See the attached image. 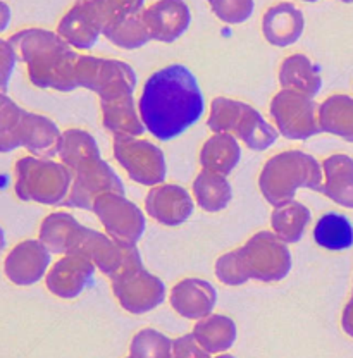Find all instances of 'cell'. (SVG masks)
<instances>
[{
	"label": "cell",
	"instance_id": "obj_45",
	"mask_svg": "<svg viewBox=\"0 0 353 358\" xmlns=\"http://www.w3.org/2000/svg\"><path fill=\"white\" fill-rule=\"evenodd\" d=\"M305 2H315V0H305Z\"/></svg>",
	"mask_w": 353,
	"mask_h": 358
},
{
	"label": "cell",
	"instance_id": "obj_27",
	"mask_svg": "<svg viewBox=\"0 0 353 358\" xmlns=\"http://www.w3.org/2000/svg\"><path fill=\"white\" fill-rule=\"evenodd\" d=\"M321 131L336 134L353 141V99L348 95H333L319 106Z\"/></svg>",
	"mask_w": 353,
	"mask_h": 358
},
{
	"label": "cell",
	"instance_id": "obj_12",
	"mask_svg": "<svg viewBox=\"0 0 353 358\" xmlns=\"http://www.w3.org/2000/svg\"><path fill=\"white\" fill-rule=\"evenodd\" d=\"M114 157L133 181L154 186L164 181L166 159L159 147L133 136H114Z\"/></svg>",
	"mask_w": 353,
	"mask_h": 358
},
{
	"label": "cell",
	"instance_id": "obj_24",
	"mask_svg": "<svg viewBox=\"0 0 353 358\" xmlns=\"http://www.w3.org/2000/svg\"><path fill=\"white\" fill-rule=\"evenodd\" d=\"M241 150L231 133H215L203 145L200 152V164L203 171L228 176L238 166Z\"/></svg>",
	"mask_w": 353,
	"mask_h": 358
},
{
	"label": "cell",
	"instance_id": "obj_13",
	"mask_svg": "<svg viewBox=\"0 0 353 358\" xmlns=\"http://www.w3.org/2000/svg\"><path fill=\"white\" fill-rule=\"evenodd\" d=\"M94 212L107 233L121 246H135L145 231L143 212L124 195L103 193L95 200Z\"/></svg>",
	"mask_w": 353,
	"mask_h": 358
},
{
	"label": "cell",
	"instance_id": "obj_20",
	"mask_svg": "<svg viewBox=\"0 0 353 358\" xmlns=\"http://www.w3.org/2000/svg\"><path fill=\"white\" fill-rule=\"evenodd\" d=\"M215 289L202 279H183L171 293V305L187 319H206L215 305Z\"/></svg>",
	"mask_w": 353,
	"mask_h": 358
},
{
	"label": "cell",
	"instance_id": "obj_3",
	"mask_svg": "<svg viewBox=\"0 0 353 358\" xmlns=\"http://www.w3.org/2000/svg\"><path fill=\"white\" fill-rule=\"evenodd\" d=\"M291 268V253L271 231H260L241 248L215 262V275L228 286H240L248 279L262 282L281 281Z\"/></svg>",
	"mask_w": 353,
	"mask_h": 358
},
{
	"label": "cell",
	"instance_id": "obj_30",
	"mask_svg": "<svg viewBox=\"0 0 353 358\" xmlns=\"http://www.w3.org/2000/svg\"><path fill=\"white\" fill-rule=\"evenodd\" d=\"M193 195L196 203L207 212H219L229 205L233 199L231 185L222 174L202 171L193 182Z\"/></svg>",
	"mask_w": 353,
	"mask_h": 358
},
{
	"label": "cell",
	"instance_id": "obj_2",
	"mask_svg": "<svg viewBox=\"0 0 353 358\" xmlns=\"http://www.w3.org/2000/svg\"><path fill=\"white\" fill-rule=\"evenodd\" d=\"M17 61L28 67V76L35 87L73 92L78 88L76 64L80 55L57 33L28 28L9 38Z\"/></svg>",
	"mask_w": 353,
	"mask_h": 358
},
{
	"label": "cell",
	"instance_id": "obj_44",
	"mask_svg": "<svg viewBox=\"0 0 353 358\" xmlns=\"http://www.w3.org/2000/svg\"><path fill=\"white\" fill-rule=\"evenodd\" d=\"M217 358H235V357H231V355H221V357H217Z\"/></svg>",
	"mask_w": 353,
	"mask_h": 358
},
{
	"label": "cell",
	"instance_id": "obj_43",
	"mask_svg": "<svg viewBox=\"0 0 353 358\" xmlns=\"http://www.w3.org/2000/svg\"><path fill=\"white\" fill-rule=\"evenodd\" d=\"M340 2H345V3H353V0H340Z\"/></svg>",
	"mask_w": 353,
	"mask_h": 358
},
{
	"label": "cell",
	"instance_id": "obj_41",
	"mask_svg": "<svg viewBox=\"0 0 353 358\" xmlns=\"http://www.w3.org/2000/svg\"><path fill=\"white\" fill-rule=\"evenodd\" d=\"M10 22V7L3 0H0V33L7 29Z\"/></svg>",
	"mask_w": 353,
	"mask_h": 358
},
{
	"label": "cell",
	"instance_id": "obj_1",
	"mask_svg": "<svg viewBox=\"0 0 353 358\" xmlns=\"http://www.w3.org/2000/svg\"><path fill=\"white\" fill-rule=\"evenodd\" d=\"M140 119L157 140L180 136L203 112V96L188 67L171 64L152 74L140 96Z\"/></svg>",
	"mask_w": 353,
	"mask_h": 358
},
{
	"label": "cell",
	"instance_id": "obj_33",
	"mask_svg": "<svg viewBox=\"0 0 353 358\" xmlns=\"http://www.w3.org/2000/svg\"><path fill=\"white\" fill-rule=\"evenodd\" d=\"M59 157H61L62 164L69 167L71 173H74L88 159L100 157V150L95 138L90 133L81 131V129H69L61 136Z\"/></svg>",
	"mask_w": 353,
	"mask_h": 358
},
{
	"label": "cell",
	"instance_id": "obj_18",
	"mask_svg": "<svg viewBox=\"0 0 353 358\" xmlns=\"http://www.w3.org/2000/svg\"><path fill=\"white\" fill-rule=\"evenodd\" d=\"M148 215L164 226H180L193 212V201L185 188L176 185L155 186L145 199Z\"/></svg>",
	"mask_w": 353,
	"mask_h": 358
},
{
	"label": "cell",
	"instance_id": "obj_38",
	"mask_svg": "<svg viewBox=\"0 0 353 358\" xmlns=\"http://www.w3.org/2000/svg\"><path fill=\"white\" fill-rule=\"evenodd\" d=\"M173 358H210L209 353L195 341L193 334H187L173 343Z\"/></svg>",
	"mask_w": 353,
	"mask_h": 358
},
{
	"label": "cell",
	"instance_id": "obj_23",
	"mask_svg": "<svg viewBox=\"0 0 353 358\" xmlns=\"http://www.w3.org/2000/svg\"><path fill=\"white\" fill-rule=\"evenodd\" d=\"M280 83L284 90L303 93L307 96H315L322 87L319 67L307 55L295 54L284 59L280 71Z\"/></svg>",
	"mask_w": 353,
	"mask_h": 358
},
{
	"label": "cell",
	"instance_id": "obj_35",
	"mask_svg": "<svg viewBox=\"0 0 353 358\" xmlns=\"http://www.w3.org/2000/svg\"><path fill=\"white\" fill-rule=\"evenodd\" d=\"M173 343L155 329H143L133 338L129 358H173Z\"/></svg>",
	"mask_w": 353,
	"mask_h": 358
},
{
	"label": "cell",
	"instance_id": "obj_29",
	"mask_svg": "<svg viewBox=\"0 0 353 358\" xmlns=\"http://www.w3.org/2000/svg\"><path fill=\"white\" fill-rule=\"evenodd\" d=\"M103 126L114 133V136H140L145 131L141 119L136 117L135 100L133 95H124L121 99L102 102Z\"/></svg>",
	"mask_w": 353,
	"mask_h": 358
},
{
	"label": "cell",
	"instance_id": "obj_17",
	"mask_svg": "<svg viewBox=\"0 0 353 358\" xmlns=\"http://www.w3.org/2000/svg\"><path fill=\"white\" fill-rule=\"evenodd\" d=\"M94 272V262L87 257L66 253L47 274V288L55 296L71 300L90 285Z\"/></svg>",
	"mask_w": 353,
	"mask_h": 358
},
{
	"label": "cell",
	"instance_id": "obj_34",
	"mask_svg": "<svg viewBox=\"0 0 353 358\" xmlns=\"http://www.w3.org/2000/svg\"><path fill=\"white\" fill-rule=\"evenodd\" d=\"M26 110L21 109L7 93H0V154L21 147V126Z\"/></svg>",
	"mask_w": 353,
	"mask_h": 358
},
{
	"label": "cell",
	"instance_id": "obj_28",
	"mask_svg": "<svg viewBox=\"0 0 353 358\" xmlns=\"http://www.w3.org/2000/svg\"><path fill=\"white\" fill-rule=\"evenodd\" d=\"M310 222V210L295 200L278 205L271 214V226L282 243H296Z\"/></svg>",
	"mask_w": 353,
	"mask_h": 358
},
{
	"label": "cell",
	"instance_id": "obj_19",
	"mask_svg": "<svg viewBox=\"0 0 353 358\" xmlns=\"http://www.w3.org/2000/svg\"><path fill=\"white\" fill-rule=\"evenodd\" d=\"M305 28L303 13L291 2H281L269 7L264 14L262 31L266 40L276 47H288L302 36Z\"/></svg>",
	"mask_w": 353,
	"mask_h": 358
},
{
	"label": "cell",
	"instance_id": "obj_11",
	"mask_svg": "<svg viewBox=\"0 0 353 358\" xmlns=\"http://www.w3.org/2000/svg\"><path fill=\"white\" fill-rule=\"evenodd\" d=\"M103 193L124 195V185L106 160L88 159L73 173L71 192L62 205L94 210L95 200Z\"/></svg>",
	"mask_w": 353,
	"mask_h": 358
},
{
	"label": "cell",
	"instance_id": "obj_32",
	"mask_svg": "<svg viewBox=\"0 0 353 358\" xmlns=\"http://www.w3.org/2000/svg\"><path fill=\"white\" fill-rule=\"evenodd\" d=\"M315 243L326 250H347L353 245V226L345 215L328 212L314 227Z\"/></svg>",
	"mask_w": 353,
	"mask_h": 358
},
{
	"label": "cell",
	"instance_id": "obj_22",
	"mask_svg": "<svg viewBox=\"0 0 353 358\" xmlns=\"http://www.w3.org/2000/svg\"><path fill=\"white\" fill-rule=\"evenodd\" d=\"M326 182L321 193L343 207L353 208V159L348 155H331L324 160Z\"/></svg>",
	"mask_w": 353,
	"mask_h": 358
},
{
	"label": "cell",
	"instance_id": "obj_14",
	"mask_svg": "<svg viewBox=\"0 0 353 358\" xmlns=\"http://www.w3.org/2000/svg\"><path fill=\"white\" fill-rule=\"evenodd\" d=\"M124 252L126 246L116 243L110 236L80 226L74 233L68 253L87 257L99 271H102L103 274L110 278V275L116 274L124 262Z\"/></svg>",
	"mask_w": 353,
	"mask_h": 358
},
{
	"label": "cell",
	"instance_id": "obj_7",
	"mask_svg": "<svg viewBox=\"0 0 353 358\" xmlns=\"http://www.w3.org/2000/svg\"><path fill=\"white\" fill-rule=\"evenodd\" d=\"M110 279L114 294L128 312L145 313L164 301V285L143 267L136 246H126L124 262Z\"/></svg>",
	"mask_w": 353,
	"mask_h": 358
},
{
	"label": "cell",
	"instance_id": "obj_40",
	"mask_svg": "<svg viewBox=\"0 0 353 358\" xmlns=\"http://www.w3.org/2000/svg\"><path fill=\"white\" fill-rule=\"evenodd\" d=\"M341 324H343V329L353 338V296H352V300L348 301L347 307H345Z\"/></svg>",
	"mask_w": 353,
	"mask_h": 358
},
{
	"label": "cell",
	"instance_id": "obj_39",
	"mask_svg": "<svg viewBox=\"0 0 353 358\" xmlns=\"http://www.w3.org/2000/svg\"><path fill=\"white\" fill-rule=\"evenodd\" d=\"M143 2L145 0H109L110 7L121 14L140 13L143 10Z\"/></svg>",
	"mask_w": 353,
	"mask_h": 358
},
{
	"label": "cell",
	"instance_id": "obj_37",
	"mask_svg": "<svg viewBox=\"0 0 353 358\" xmlns=\"http://www.w3.org/2000/svg\"><path fill=\"white\" fill-rule=\"evenodd\" d=\"M17 54L9 40L0 38V93H6L10 76L16 67Z\"/></svg>",
	"mask_w": 353,
	"mask_h": 358
},
{
	"label": "cell",
	"instance_id": "obj_6",
	"mask_svg": "<svg viewBox=\"0 0 353 358\" xmlns=\"http://www.w3.org/2000/svg\"><path fill=\"white\" fill-rule=\"evenodd\" d=\"M207 126L215 133H235L252 150H266L280 136L259 110L248 103L217 96L212 100Z\"/></svg>",
	"mask_w": 353,
	"mask_h": 358
},
{
	"label": "cell",
	"instance_id": "obj_42",
	"mask_svg": "<svg viewBox=\"0 0 353 358\" xmlns=\"http://www.w3.org/2000/svg\"><path fill=\"white\" fill-rule=\"evenodd\" d=\"M3 246H6V234H3V229L0 227V252H2Z\"/></svg>",
	"mask_w": 353,
	"mask_h": 358
},
{
	"label": "cell",
	"instance_id": "obj_16",
	"mask_svg": "<svg viewBox=\"0 0 353 358\" xmlns=\"http://www.w3.org/2000/svg\"><path fill=\"white\" fill-rule=\"evenodd\" d=\"M143 21L152 40L171 43L187 31L192 13L185 0H157L143 9Z\"/></svg>",
	"mask_w": 353,
	"mask_h": 358
},
{
	"label": "cell",
	"instance_id": "obj_4",
	"mask_svg": "<svg viewBox=\"0 0 353 358\" xmlns=\"http://www.w3.org/2000/svg\"><path fill=\"white\" fill-rule=\"evenodd\" d=\"M262 195L273 207L293 200L296 189L308 188L321 192V166L312 155L300 150H288L271 157L259 178Z\"/></svg>",
	"mask_w": 353,
	"mask_h": 358
},
{
	"label": "cell",
	"instance_id": "obj_8",
	"mask_svg": "<svg viewBox=\"0 0 353 358\" xmlns=\"http://www.w3.org/2000/svg\"><path fill=\"white\" fill-rule=\"evenodd\" d=\"M78 87L99 93L102 102L133 95L136 76L126 62L80 55L76 64Z\"/></svg>",
	"mask_w": 353,
	"mask_h": 358
},
{
	"label": "cell",
	"instance_id": "obj_25",
	"mask_svg": "<svg viewBox=\"0 0 353 358\" xmlns=\"http://www.w3.org/2000/svg\"><path fill=\"white\" fill-rule=\"evenodd\" d=\"M103 36L126 50H135L152 40L143 21V10L128 14L117 13L103 29Z\"/></svg>",
	"mask_w": 353,
	"mask_h": 358
},
{
	"label": "cell",
	"instance_id": "obj_36",
	"mask_svg": "<svg viewBox=\"0 0 353 358\" xmlns=\"http://www.w3.org/2000/svg\"><path fill=\"white\" fill-rule=\"evenodd\" d=\"M212 13L222 22L240 24L254 13V0H207Z\"/></svg>",
	"mask_w": 353,
	"mask_h": 358
},
{
	"label": "cell",
	"instance_id": "obj_5",
	"mask_svg": "<svg viewBox=\"0 0 353 358\" xmlns=\"http://www.w3.org/2000/svg\"><path fill=\"white\" fill-rule=\"evenodd\" d=\"M73 185V173L64 164L38 157H23L16 164V195L24 201L62 205Z\"/></svg>",
	"mask_w": 353,
	"mask_h": 358
},
{
	"label": "cell",
	"instance_id": "obj_31",
	"mask_svg": "<svg viewBox=\"0 0 353 358\" xmlns=\"http://www.w3.org/2000/svg\"><path fill=\"white\" fill-rule=\"evenodd\" d=\"M80 226L81 224L66 212L47 215L40 226V243L50 253H68L74 233Z\"/></svg>",
	"mask_w": 353,
	"mask_h": 358
},
{
	"label": "cell",
	"instance_id": "obj_10",
	"mask_svg": "<svg viewBox=\"0 0 353 358\" xmlns=\"http://www.w3.org/2000/svg\"><path fill=\"white\" fill-rule=\"evenodd\" d=\"M271 115L288 140H307L321 133L317 103L303 93L282 90L271 102Z\"/></svg>",
	"mask_w": 353,
	"mask_h": 358
},
{
	"label": "cell",
	"instance_id": "obj_26",
	"mask_svg": "<svg viewBox=\"0 0 353 358\" xmlns=\"http://www.w3.org/2000/svg\"><path fill=\"white\" fill-rule=\"evenodd\" d=\"M193 338L207 353L226 352L236 339V324L226 315H207L196 322Z\"/></svg>",
	"mask_w": 353,
	"mask_h": 358
},
{
	"label": "cell",
	"instance_id": "obj_9",
	"mask_svg": "<svg viewBox=\"0 0 353 358\" xmlns=\"http://www.w3.org/2000/svg\"><path fill=\"white\" fill-rule=\"evenodd\" d=\"M109 0H78L57 26V35L73 48H92L116 16Z\"/></svg>",
	"mask_w": 353,
	"mask_h": 358
},
{
	"label": "cell",
	"instance_id": "obj_21",
	"mask_svg": "<svg viewBox=\"0 0 353 358\" xmlns=\"http://www.w3.org/2000/svg\"><path fill=\"white\" fill-rule=\"evenodd\" d=\"M62 133L54 121L40 114L26 112L21 126V147H24L33 157L50 159L59 154Z\"/></svg>",
	"mask_w": 353,
	"mask_h": 358
},
{
	"label": "cell",
	"instance_id": "obj_15",
	"mask_svg": "<svg viewBox=\"0 0 353 358\" xmlns=\"http://www.w3.org/2000/svg\"><path fill=\"white\" fill-rule=\"evenodd\" d=\"M50 266V252L40 240H26L14 246L6 257L3 272L13 285L31 286L45 275Z\"/></svg>",
	"mask_w": 353,
	"mask_h": 358
}]
</instances>
